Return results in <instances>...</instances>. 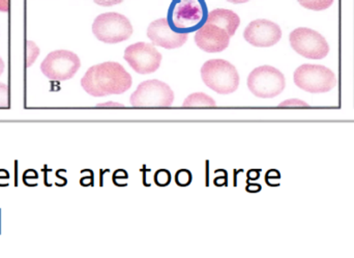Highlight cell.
<instances>
[{
  "label": "cell",
  "mask_w": 354,
  "mask_h": 258,
  "mask_svg": "<svg viewBox=\"0 0 354 258\" xmlns=\"http://www.w3.org/2000/svg\"><path fill=\"white\" fill-rule=\"evenodd\" d=\"M81 85L93 97L122 95L132 86V77L122 64L107 62L88 68Z\"/></svg>",
  "instance_id": "obj_1"
},
{
  "label": "cell",
  "mask_w": 354,
  "mask_h": 258,
  "mask_svg": "<svg viewBox=\"0 0 354 258\" xmlns=\"http://www.w3.org/2000/svg\"><path fill=\"white\" fill-rule=\"evenodd\" d=\"M208 14L205 0H172L167 21L176 33L189 35L205 25Z\"/></svg>",
  "instance_id": "obj_2"
},
{
  "label": "cell",
  "mask_w": 354,
  "mask_h": 258,
  "mask_svg": "<svg viewBox=\"0 0 354 258\" xmlns=\"http://www.w3.org/2000/svg\"><path fill=\"white\" fill-rule=\"evenodd\" d=\"M201 77L206 86L220 95H229L239 89V72L227 60H207L202 66Z\"/></svg>",
  "instance_id": "obj_3"
},
{
  "label": "cell",
  "mask_w": 354,
  "mask_h": 258,
  "mask_svg": "<svg viewBox=\"0 0 354 258\" xmlns=\"http://www.w3.org/2000/svg\"><path fill=\"white\" fill-rule=\"evenodd\" d=\"M295 85L310 93H324L337 85L336 75L320 64H306L299 66L293 75Z\"/></svg>",
  "instance_id": "obj_4"
},
{
  "label": "cell",
  "mask_w": 354,
  "mask_h": 258,
  "mask_svg": "<svg viewBox=\"0 0 354 258\" xmlns=\"http://www.w3.org/2000/svg\"><path fill=\"white\" fill-rule=\"evenodd\" d=\"M93 33L99 41L118 44L130 39L133 26L130 20L118 12H105L95 18Z\"/></svg>",
  "instance_id": "obj_5"
},
{
  "label": "cell",
  "mask_w": 354,
  "mask_h": 258,
  "mask_svg": "<svg viewBox=\"0 0 354 258\" xmlns=\"http://www.w3.org/2000/svg\"><path fill=\"white\" fill-rule=\"evenodd\" d=\"M285 85L286 81L284 75L274 66H258L248 77L250 91L261 99L277 97L284 91Z\"/></svg>",
  "instance_id": "obj_6"
},
{
  "label": "cell",
  "mask_w": 354,
  "mask_h": 258,
  "mask_svg": "<svg viewBox=\"0 0 354 258\" xmlns=\"http://www.w3.org/2000/svg\"><path fill=\"white\" fill-rule=\"evenodd\" d=\"M289 42L297 53L309 59H322L330 52V46L324 37L307 27L295 29L289 35Z\"/></svg>",
  "instance_id": "obj_7"
},
{
  "label": "cell",
  "mask_w": 354,
  "mask_h": 258,
  "mask_svg": "<svg viewBox=\"0 0 354 258\" xmlns=\"http://www.w3.org/2000/svg\"><path fill=\"white\" fill-rule=\"evenodd\" d=\"M134 107H169L174 101V93L169 85L160 80L140 83L131 95Z\"/></svg>",
  "instance_id": "obj_8"
},
{
  "label": "cell",
  "mask_w": 354,
  "mask_h": 258,
  "mask_svg": "<svg viewBox=\"0 0 354 258\" xmlns=\"http://www.w3.org/2000/svg\"><path fill=\"white\" fill-rule=\"evenodd\" d=\"M80 66V58L74 52L56 50L41 62V70L50 80L64 81L73 78Z\"/></svg>",
  "instance_id": "obj_9"
},
{
  "label": "cell",
  "mask_w": 354,
  "mask_h": 258,
  "mask_svg": "<svg viewBox=\"0 0 354 258\" xmlns=\"http://www.w3.org/2000/svg\"><path fill=\"white\" fill-rule=\"evenodd\" d=\"M124 59L135 72L147 75L159 70L162 54L156 49L153 44L139 42L127 48L124 51Z\"/></svg>",
  "instance_id": "obj_10"
},
{
  "label": "cell",
  "mask_w": 354,
  "mask_h": 258,
  "mask_svg": "<svg viewBox=\"0 0 354 258\" xmlns=\"http://www.w3.org/2000/svg\"><path fill=\"white\" fill-rule=\"evenodd\" d=\"M248 43L255 47H272L280 42L282 30L280 26L266 19H258L248 25L243 33Z\"/></svg>",
  "instance_id": "obj_11"
},
{
  "label": "cell",
  "mask_w": 354,
  "mask_h": 258,
  "mask_svg": "<svg viewBox=\"0 0 354 258\" xmlns=\"http://www.w3.org/2000/svg\"><path fill=\"white\" fill-rule=\"evenodd\" d=\"M147 37L153 45L165 48V49H176L185 45L187 41V35L177 33L170 27L167 19L161 18L153 21L147 28Z\"/></svg>",
  "instance_id": "obj_12"
},
{
  "label": "cell",
  "mask_w": 354,
  "mask_h": 258,
  "mask_svg": "<svg viewBox=\"0 0 354 258\" xmlns=\"http://www.w3.org/2000/svg\"><path fill=\"white\" fill-rule=\"evenodd\" d=\"M196 45L207 52V53H218L224 51L230 43V35L221 27L210 23H205L199 30L196 31Z\"/></svg>",
  "instance_id": "obj_13"
},
{
  "label": "cell",
  "mask_w": 354,
  "mask_h": 258,
  "mask_svg": "<svg viewBox=\"0 0 354 258\" xmlns=\"http://www.w3.org/2000/svg\"><path fill=\"white\" fill-rule=\"evenodd\" d=\"M216 25L227 31L229 35L233 37L241 24L239 15L233 10L227 8H216L208 14L207 22Z\"/></svg>",
  "instance_id": "obj_14"
},
{
  "label": "cell",
  "mask_w": 354,
  "mask_h": 258,
  "mask_svg": "<svg viewBox=\"0 0 354 258\" xmlns=\"http://www.w3.org/2000/svg\"><path fill=\"white\" fill-rule=\"evenodd\" d=\"M183 105L185 107H210V106H216V102L206 93H195L189 95L183 101Z\"/></svg>",
  "instance_id": "obj_15"
},
{
  "label": "cell",
  "mask_w": 354,
  "mask_h": 258,
  "mask_svg": "<svg viewBox=\"0 0 354 258\" xmlns=\"http://www.w3.org/2000/svg\"><path fill=\"white\" fill-rule=\"evenodd\" d=\"M297 1L304 8L316 10V12L326 10L334 3V0H297Z\"/></svg>",
  "instance_id": "obj_16"
},
{
  "label": "cell",
  "mask_w": 354,
  "mask_h": 258,
  "mask_svg": "<svg viewBox=\"0 0 354 258\" xmlns=\"http://www.w3.org/2000/svg\"><path fill=\"white\" fill-rule=\"evenodd\" d=\"M153 182L157 186L167 187L171 182V174L166 169L158 170L153 176Z\"/></svg>",
  "instance_id": "obj_17"
},
{
  "label": "cell",
  "mask_w": 354,
  "mask_h": 258,
  "mask_svg": "<svg viewBox=\"0 0 354 258\" xmlns=\"http://www.w3.org/2000/svg\"><path fill=\"white\" fill-rule=\"evenodd\" d=\"M192 181H193V176H192L191 172H189V170L180 169L176 172V183L177 186H189V185H191Z\"/></svg>",
  "instance_id": "obj_18"
},
{
  "label": "cell",
  "mask_w": 354,
  "mask_h": 258,
  "mask_svg": "<svg viewBox=\"0 0 354 258\" xmlns=\"http://www.w3.org/2000/svg\"><path fill=\"white\" fill-rule=\"evenodd\" d=\"M10 106V91L8 85L0 82V108H6Z\"/></svg>",
  "instance_id": "obj_19"
},
{
  "label": "cell",
  "mask_w": 354,
  "mask_h": 258,
  "mask_svg": "<svg viewBox=\"0 0 354 258\" xmlns=\"http://www.w3.org/2000/svg\"><path fill=\"white\" fill-rule=\"evenodd\" d=\"M280 106H282V107H284V106L285 107H308L309 104L306 103V102L301 101V100L291 99L282 102V103L280 104Z\"/></svg>",
  "instance_id": "obj_20"
},
{
  "label": "cell",
  "mask_w": 354,
  "mask_h": 258,
  "mask_svg": "<svg viewBox=\"0 0 354 258\" xmlns=\"http://www.w3.org/2000/svg\"><path fill=\"white\" fill-rule=\"evenodd\" d=\"M93 1H95V3L99 4V6H112L122 3L124 0H93Z\"/></svg>",
  "instance_id": "obj_21"
},
{
  "label": "cell",
  "mask_w": 354,
  "mask_h": 258,
  "mask_svg": "<svg viewBox=\"0 0 354 258\" xmlns=\"http://www.w3.org/2000/svg\"><path fill=\"white\" fill-rule=\"evenodd\" d=\"M10 10V0H0V12H8Z\"/></svg>",
  "instance_id": "obj_22"
},
{
  "label": "cell",
  "mask_w": 354,
  "mask_h": 258,
  "mask_svg": "<svg viewBox=\"0 0 354 258\" xmlns=\"http://www.w3.org/2000/svg\"><path fill=\"white\" fill-rule=\"evenodd\" d=\"M260 189H261V187H260L259 185L257 184H254L253 186L252 187H247L248 192H258V191H260Z\"/></svg>",
  "instance_id": "obj_23"
},
{
  "label": "cell",
  "mask_w": 354,
  "mask_h": 258,
  "mask_svg": "<svg viewBox=\"0 0 354 258\" xmlns=\"http://www.w3.org/2000/svg\"><path fill=\"white\" fill-rule=\"evenodd\" d=\"M99 106H115V107H122V104L114 103V102H108V103L99 104Z\"/></svg>",
  "instance_id": "obj_24"
},
{
  "label": "cell",
  "mask_w": 354,
  "mask_h": 258,
  "mask_svg": "<svg viewBox=\"0 0 354 258\" xmlns=\"http://www.w3.org/2000/svg\"><path fill=\"white\" fill-rule=\"evenodd\" d=\"M227 1L231 2V3H245V2L249 1V0H227Z\"/></svg>",
  "instance_id": "obj_25"
},
{
  "label": "cell",
  "mask_w": 354,
  "mask_h": 258,
  "mask_svg": "<svg viewBox=\"0 0 354 258\" xmlns=\"http://www.w3.org/2000/svg\"><path fill=\"white\" fill-rule=\"evenodd\" d=\"M4 71V62L3 60H2V58L0 57V76H1L2 73H3Z\"/></svg>",
  "instance_id": "obj_26"
}]
</instances>
